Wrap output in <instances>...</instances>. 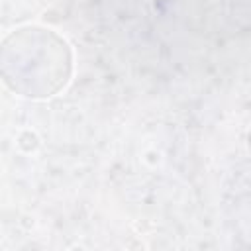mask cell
Wrapping results in <instances>:
<instances>
[{
    "instance_id": "obj_1",
    "label": "cell",
    "mask_w": 251,
    "mask_h": 251,
    "mask_svg": "<svg viewBox=\"0 0 251 251\" xmlns=\"http://www.w3.org/2000/svg\"><path fill=\"white\" fill-rule=\"evenodd\" d=\"M4 84L31 100L59 94L73 76V49L63 35L43 25H22L8 33L0 53Z\"/></svg>"
},
{
    "instance_id": "obj_2",
    "label": "cell",
    "mask_w": 251,
    "mask_h": 251,
    "mask_svg": "<svg viewBox=\"0 0 251 251\" xmlns=\"http://www.w3.org/2000/svg\"><path fill=\"white\" fill-rule=\"evenodd\" d=\"M247 141H249V149H251V129H249V135H247Z\"/></svg>"
}]
</instances>
